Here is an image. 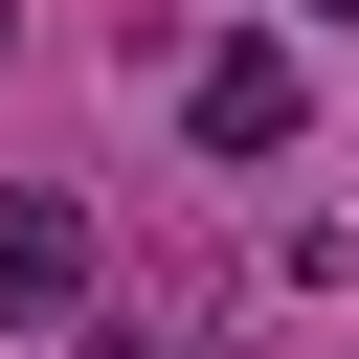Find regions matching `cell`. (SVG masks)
Masks as SVG:
<instances>
[{
  "label": "cell",
  "mask_w": 359,
  "mask_h": 359,
  "mask_svg": "<svg viewBox=\"0 0 359 359\" xmlns=\"http://www.w3.org/2000/svg\"><path fill=\"white\" fill-rule=\"evenodd\" d=\"M180 135H202V157H292V135H314V67H292L269 22H224V45L180 67Z\"/></svg>",
  "instance_id": "6da1fadb"
},
{
  "label": "cell",
  "mask_w": 359,
  "mask_h": 359,
  "mask_svg": "<svg viewBox=\"0 0 359 359\" xmlns=\"http://www.w3.org/2000/svg\"><path fill=\"white\" fill-rule=\"evenodd\" d=\"M67 292H90V202H45V180H22V202H0V337H45Z\"/></svg>",
  "instance_id": "7a4b0ae2"
},
{
  "label": "cell",
  "mask_w": 359,
  "mask_h": 359,
  "mask_svg": "<svg viewBox=\"0 0 359 359\" xmlns=\"http://www.w3.org/2000/svg\"><path fill=\"white\" fill-rule=\"evenodd\" d=\"M90 359H180V337H157V314H90Z\"/></svg>",
  "instance_id": "3957f363"
},
{
  "label": "cell",
  "mask_w": 359,
  "mask_h": 359,
  "mask_svg": "<svg viewBox=\"0 0 359 359\" xmlns=\"http://www.w3.org/2000/svg\"><path fill=\"white\" fill-rule=\"evenodd\" d=\"M0 45H22V0H0Z\"/></svg>",
  "instance_id": "277c9868"
},
{
  "label": "cell",
  "mask_w": 359,
  "mask_h": 359,
  "mask_svg": "<svg viewBox=\"0 0 359 359\" xmlns=\"http://www.w3.org/2000/svg\"><path fill=\"white\" fill-rule=\"evenodd\" d=\"M314 22H359V0H314Z\"/></svg>",
  "instance_id": "5b68a950"
}]
</instances>
